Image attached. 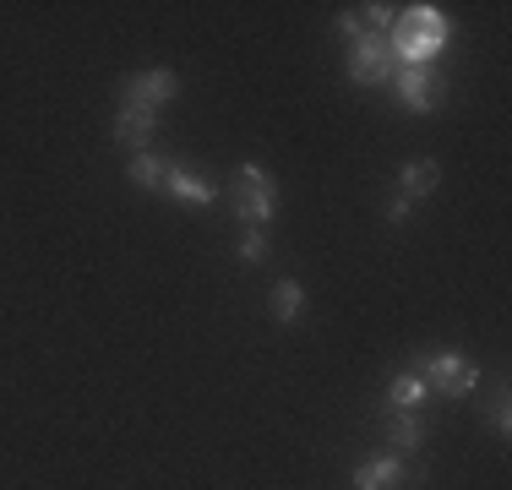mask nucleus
Listing matches in <instances>:
<instances>
[{
	"mask_svg": "<svg viewBox=\"0 0 512 490\" xmlns=\"http://www.w3.org/2000/svg\"><path fill=\"white\" fill-rule=\"evenodd\" d=\"M387 44H393V60H398V66H425V60H431L436 49L447 44V17H442L436 6H409L404 17L393 22Z\"/></svg>",
	"mask_w": 512,
	"mask_h": 490,
	"instance_id": "1",
	"label": "nucleus"
},
{
	"mask_svg": "<svg viewBox=\"0 0 512 490\" xmlns=\"http://www.w3.org/2000/svg\"><path fill=\"white\" fill-rule=\"evenodd\" d=\"M229 207H235V218L246 229H262L267 218L278 213V186H273V175L267 169H256V164H240L235 175H229Z\"/></svg>",
	"mask_w": 512,
	"mask_h": 490,
	"instance_id": "2",
	"label": "nucleus"
},
{
	"mask_svg": "<svg viewBox=\"0 0 512 490\" xmlns=\"http://www.w3.org/2000/svg\"><path fill=\"white\" fill-rule=\"evenodd\" d=\"M393 44L382 39V33H360L355 49H349V77L360 82V88H382V82H393Z\"/></svg>",
	"mask_w": 512,
	"mask_h": 490,
	"instance_id": "3",
	"label": "nucleus"
},
{
	"mask_svg": "<svg viewBox=\"0 0 512 490\" xmlns=\"http://www.w3.org/2000/svg\"><path fill=\"white\" fill-rule=\"evenodd\" d=\"M425 365V382L436 392H447V398H463V392H474V365L463 360L458 349H436V354H420Z\"/></svg>",
	"mask_w": 512,
	"mask_h": 490,
	"instance_id": "4",
	"label": "nucleus"
},
{
	"mask_svg": "<svg viewBox=\"0 0 512 490\" xmlns=\"http://www.w3.org/2000/svg\"><path fill=\"white\" fill-rule=\"evenodd\" d=\"M180 93V77L175 71H137V77L120 82V104H142V109H158Z\"/></svg>",
	"mask_w": 512,
	"mask_h": 490,
	"instance_id": "5",
	"label": "nucleus"
},
{
	"mask_svg": "<svg viewBox=\"0 0 512 490\" xmlns=\"http://www.w3.org/2000/svg\"><path fill=\"white\" fill-rule=\"evenodd\" d=\"M398 104H404L409 115H431V109L442 104V82L425 66H404L398 71Z\"/></svg>",
	"mask_w": 512,
	"mask_h": 490,
	"instance_id": "6",
	"label": "nucleus"
},
{
	"mask_svg": "<svg viewBox=\"0 0 512 490\" xmlns=\"http://www.w3.org/2000/svg\"><path fill=\"white\" fill-rule=\"evenodd\" d=\"M158 191L180 196V202H191V207L218 202V186H207L202 175H191V169H180V164H169V169H164V186H158Z\"/></svg>",
	"mask_w": 512,
	"mask_h": 490,
	"instance_id": "7",
	"label": "nucleus"
},
{
	"mask_svg": "<svg viewBox=\"0 0 512 490\" xmlns=\"http://www.w3.org/2000/svg\"><path fill=\"white\" fill-rule=\"evenodd\" d=\"M153 137V109H142V104H120V115H115V142H126V147H148Z\"/></svg>",
	"mask_w": 512,
	"mask_h": 490,
	"instance_id": "8",
	"label": "nucleus"
},
{
	"mask_svg": "<svg viewBox=\"0 0 512 490\" xmlns=\"http://www.w3.org/2000/svg\"><path fill=\"white\" fill-rule=\"evenodd\" d=\"M355 490H404V469L398 458H371L355 469Z\"/></svg>",
	"mask_w": 512,
	"mask_h": 490,
	"instance_id": "9",
	"label": "nucleus"
},
{
	"mask_svg": "<svg viewBox=\"0 0 512 490\" xmlns=\"http://www.w3.org/2000/svg\"><path fill=\"white\" fill-rule=\"evenodd\" d=\"M398 186H404L398 196H409V202H414V196H431L436 186H442V164H436V158H414V164H404Z\"/></svg>",
	"mask_w": 512,
	"mask_h": 490,
	"instance_id": "10",
	"label": "nucleus"
},
{
	"mask_svg": "<svg viewBox=\"0 0 512 490\" xmlns=\"http://www.w3.org/2000/svg\"><path fill=\"white\" fill-rule=\"evenodd\" d=\"M425 441V425H420V414L414 409H393V420H387V447H398V452H414Z\"/></svg>",
	"mask_w": 512,
	"mask_h": 490,
	"instance_id": "11",
	"label": "nucleus"
},
{
	"mask_svg": "<svg viewBox=\"0 0 512 490\" xmlns=\"http://www.w3.org/2000/svg\"><path fill=\"white\" fill-rule=\"evenodd\" d=\"M300 311H306V289L295 284V278H284V284L273 289V322H300Z\"/></svg>",
	"mask_w": 512,
	"mask_h": 490,
	"instance_id": "12",
	"label": "nucleus"
},
{
	"mask_svg": "<svg viewBox=\"0 0 512 490\" xmlns=\"http://www.w3.org/2000/svg\"><path fill=\"white\" fill-rule=\"evenodd\" d=\"M164 158H158V153H137V158H131V169H126V175H131V186H142V191H158V186H164Z\"/></svg>",
	"mask_w": 512,
	"mask_h": 490,
	"instance_id": "13",
	"label": "nucleus"
},
{
	"mask_svg": "<svg viewBox=\"0 0 512 490\" xmlns=\"http://www.w3.org/2000/svg\"><path fill=\"white\" fill-rule=\"evenodd\" d=\"M387 403H393V409H420V403H425V382H420V376H393V382H387Z\"/></svg>",
	"mask_w": 512,
	"mask_h": 490,
	"instance_id": "14",
	"label": "nucleus"
},
{
	"mask_svg": "<svg viewBox=\"0 0 512 490\" xmlns=\"http://www.w3.org/2000/svg\"><path fill=\"white\" fill-rule=\"evenodd\" d=\"M360 11H365V22H371V28L382 33V39L393 33V22H398V11H393V6H382V0H376V6H360Z\"/></svg>",
	"mask_w": 512,
	"mask_h": 490,
	"instance_id": "15",
	"label": "nucleus"
},
{
	"mask_svg": "<svg viewBox=\"0 0 512 490\" xmlns=\"http://www.w3.org/2000/svg\"><path fill=\"white\" fill-rule=\"evenodd\" d=\"M240 256H246V262H267V235H256V229H251V235L240 240Z\"/></svg>",
	"mask_w": 512,
	"mask_h": 490,
	"instance_id": "16",
	"label": "nucleus"
},
{
	"mask_svg": "<svg viewBox=\"0 0 512 490\" xmlns=\"http://www.w3.org/2000/svg\"><path fill=\"white\" fill-rule=\"evenodd\" d=\"M491 425H496V436H507V392H496V403H491Z\"/></svg>",
	"mask_w": 512,
	"mask_h": 490,
	"instance_id": "17",
	"label": "nucleus"
},
{
	"mask_svg": "<svg viewBox=\"0 0 512 490\" xmlns=\"http://www.w3.org/2000/svg\"><path fill=\"white\" fill-rule=\"evenodd\" d=\"M338 33H344V39H349V44H355V39H360V33H365V28H360V17H355V11H344V17H338Z\"/></svg>",
	"mask_w": 512,
	"mask_h": 490,
	"instance_id": "18",
	"label": "nucleus"
},
{
	"mask_svg": "<svg viewBox=\"0 0 512 490\" xmlns=\"http://www.w3.org/2000/svg\"><path fill=\"white\" fill-rule=\"evenodd\" d=\"M409 218V196H393V202H387V224H404Z\"/></svg>",
	"mask_w": 512,
	"mask_h": 490,
	"instance_id": "19",
	"label": "nucleus"
}]
</instances>
